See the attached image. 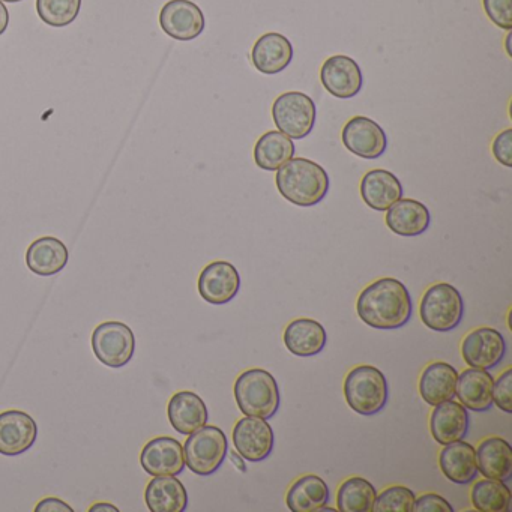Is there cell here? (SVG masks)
Returning a JSON list of instances; mask_svg holds the SVG:
<instances>
[{
  "label": "cell",
  "mask_w": 512,
  "mask_h": 512,
  "mask_svg": "<svg viewBox=\"0 0 512 512\" xmlns=\"http://www.w3.org/2000/svg\"><path fill=\"white\" fill-rule=\"evenodd\" d=\"M359 319L374 329H400L412 319L409 289L395 278H380L365 287L356 301Z\"/></svg>",
  "instance_id": "obj_1"
},
{
  "label": "cell",
  "mask_w": 512,
  "mask_h": 512,
  "mask_svg": "<svg viewBox=\"0 0 512 512\" xmlns=\"http://www.w3.org/2000/svg\"><path fill=\"white\" fill-rule=\"evenodd\" d=\"M281 196L301 208L319 205L329 191V176L320 164L307 158H292L275 176Z\"/></svg>",
  "instance_id": "obj_2"
},
{
  "label": "cell",
  "mask_w": 512,
  "mask_h": 512,
  "mask_svg": "<svg viewBox=\"0 0 512 512\" xmlns=\"http://www.w3.org/2000/svg\"><path fill=\"white\" fill-rule=\"evenodd\" d=\"M236 403L245 416L271 419L280 409L281 395L277 380L263 368H251L236 379Z\"/></svg>",
  "instance_id": "obj_3"
},
{
  "label": "cell",
  "mask_w": 512,
  "mask_h": 512,
  "mask_svg": "<svg viewBox=\"0 0 512 512\" xmlns=\"http://www.w3.org/2000/svg\"><path fill=\"white\" fill-rule=\"evenodd\" d=\"M344 398L353 412L373 416L385 409L389 386L385 374L373 365H359L344 379Z\"/></svg>",
  "instance_id": "obj_4"
},
{
  "label": "cell",
  "mask_w": 512,
  "mask_h": 512,
  "mask_svg": "<svg viewBox=\"0 0 512 512\" xmlns=\"http://www.w3.org/2000/svg\"><path fill=\"white\" fill-rule=\"evenodd\" d=\"M464 299L452 284L437 283L428 287L419 304L422 323L434 332H451L464 319Z\"/></svg>",
  "instance_id": "obj_5"
},
{
  "label": "cell",
  "mask_w": 512,
  "mask_h": 512,
  "mask_svg": "<svg viewBox=\"0 0 512 512\" xmlns=\"http://www.w3.org/2000/svg\"><path fill=\"white\" fill-rule=\"evenodd\" d=\"M229 451L226 433L215 425H203L188 434L184 443L185 466L199 476H209L223 466Z\"/></svg>",
  "instance_id": "obj_6"
},
{
  "label": "cell",
  "mask_w": 512,
  "mask_h": 512,
  "mask_svg": "<svg viewBox=\"0 0 512 512\" xmlns=\"http://www.w3.org/2000/svg\"><path fill=\"white\" fill-rule=\"evenodd\" d=\"M316 118V104L302 92H286L272 106V119L278 131L290 139H305L313 131Z\"/></svg>",
  "instance_id": "obj_7"
},
{
  "label": "cell",
  "mask_w": 512,
  "mask_h": 512,
  "mask_svg": "<svg viewBox=\"0 0 512 512\" xmlns=\"http://www.w3.org/2000/svg\"><path fill=\"white\" fill-rule=\"evenodd\" d=\"M92 349L101 364L121 368L133 359L136 337L125 323L104 322L94 329Z\"/></svg>",
  "instance_id": "obj_8"
},
{
  "label": "cell",
  "mask_w": 512,
  "mask_h": 512,
  "mask_svg": "<svg viewBox=\"0 0 512 512\" xmlns=\"http://www.w3.org/2000/svg\"><path fill=\"white\" fill-rule=\"evenodd\" d=\"M275 436L268 419L245 416L233 428V445L245 461L259 463L274 451Z\"/></svg>",
  "instance_id": "obj_9"
},
{
  "label": "cell",
  "mask_w": 512,
  "mask_h": 512,
  "mask_svg": "<svg viewBox=\"0 0 512 512\" xmlns=\"http://www.w3.org/2000/svg\"><path fill=\"white\" fill-rule=\"evenodd\" d=\"M505 337L497 329L478 328L469 332L461 343V356L470 368L493 370L505 358Z\"/></svg>",
  "instance_id": "obj_10"
},
{
  "label": "cell",
  "mask_w": 512,
  "mask_h": 512,
  "mask_svg": "<svg viewBox=\"0 0 512 512\" xmlns=\"http://www.w3.org/2000/svg\"><path fill=\"white\" fill-rule=\"evenodd\" d=\"M344 148L364 160H377L388 148L385 131L373 119L355 116L344 125L341 133Z\"/></svg>",
  "instance_id": "obj_11"
},
{
  "label": "cell",
  "mask_w": 512,
  "mask_h": 512,
  "mask_svg": "<svg viewBox=\"0 0 512 512\" xmlns=\"http://www.w3.org/2000/svg\"><path fill=\"white\" fill-rule=\"evenodd\" d=\"M164 34L173 40L193 41L205 31L203 11L191 0H170L160 13Z\"/></svg>",
  "instance_id": "obj_12"
},
{
  "label": "cell",
  "mask_w": 512,
  "mask_h": 512,
  "mask_svg": "<svg viewBox=\"0 0 512 512\" xmlns=\"http://www.w3.org/2000/svg\"><path fill=\"white\" fill-rule=\"evenodd\" d=\"M197 287H199L200 296L208 304H229L241 289V275L232 263L218 260V262L209 263L200 272Z\"/></svg>",
  "instance_id": "obj_13"
},
{
  "label": "cell",
  "mask_w": 512,
  "mask_h": 512,
  "mask_svg": "<svg viewBox=\"0 0 512 512\" xmlns=\"http://www.w3.org/2000/svg\"><path fill=\"white\" fill-rule=\"evenodd\" d=\"M140 463L148 475L178 476L184 472V446L173 437H155L146 443Z\"/></svg>",
  "instance_id": "obj_14"
},
{
  "label": "cell",
  "mask_w": 512,
  "mask_h": 512,
  "mask_svg": "<svg viewBox=\"0 0 512 512\" xmlns=\"http://www.w3.org/2000/svg\"><path fill=\"white\" fill-rule=\"evenodd\" d=\"M38 425L31 415L22 410L0 413V454L17 457L35 445Z\"/></svg>",
  "instance_id": "obj_15"
},
{
  "label": "cell",
  "mask_w": 512,
  "mask_h": 512,
  "mask_svg": "<svg viewBox=\"0 0 512 512\" xmlns=\"http://www.w3.org/2000/svg\"><path fill=\"white\" fill-rule=\"evenodd\" d=\"M323 88L340 100L356 97L362 89V71L349 56L337 55L326 59L320 70Z\"/></svg>",
  "instance_id": "obj_16"
},
{
  "label": "cell",
  "mask_w": 512,
  "mask_h": 512,
  "mask_svg": "<svg viewBox=\"0 0 512 512\" xmlns=\"http://www.w3.org/2000/svg\"><path fill=\"white\" fill-rule=\"evenodd\" d=\"M469 412L457 401L449 400L434 406L430 416V431L439 445L464 440L469 433Z\"/></svg>",
  "instance_id": "obj_17"
},
{
  "label": "cell",
  "mask_w": 512,
  "mask_h": 512,
  "mask_svg": "<svg viewBox=\"0 0 512 512\" xmlns=\"http://www.w3.org/2000/svg\"><path fill=\"white\" fill-rule=\"evenodd\" d=\"M293 59V46L284 35L269 32L254 44L251 61L257 71L265 76H275L286 70Z\"/></svg>",
  "instance_id": "obj_18"
},
{
  "label": "cell",
  "mask_w": 512,
  "mask_h": 512,
  "mask_svg": "<svg viewBox=\"0 0 512 512\" xmlns=\"http://www.w3.org/2000/svg\"><path fill=\"white\" fill-rule=\"evenodd\" d=\"M400 179L388 170L376 169L365 173L361 181V197L368 208L385 212L398 200L403 199Z\"/></svg>",
  "instance_id": "obj_19"
},
{
  "label": "cell",
  "mask_w": 512,
  "mask_h": 512,
  "mask_svg": "<svg viewBox=\"0 0 512 512\" xmlns=\"http://www.w3.org/2000/svg\"><path fill=\"white\" fill-rule=\"evenodd\" d=\"M170 424L179 434L194 433L208 424L209 413L205 401L191 391L176 392L167 406Z\"/></svg>",
  "instance_id": "obj_20"
},
{
  "label": "cell",
  "mask_w": 512,
  "mask_h": 512,
  "mask_svg": "<svg viewBox=\"0 0 512 512\" xmlns=\"http://www.w3.org/2000/svg\"><path fill=\"white\" fill-rule=\"evenodd\" d=\"M385 221L395 235L415 238L427 232L431 215L424 203L413 199H400L386 211Z\"/></svg>",
  "instance_id": "obj_21"
},
{
  "label": "cell",
  "mask_w": 512,
  "mask_h": 512,
  "mask_svg": "<svg viewBox=\"0 0 512 512\" xmlns=\"http://www.w3.org/2000/svg\"><path fill=\"white\" fill-rule=\"evenodd\" d=\"M494 379L487 370L467 368L458 374L457 391L460 403L473 412H488L493 407Z\"/></svg>",
  "instance_id": "obj_22"
},
{
  "label": "cell",
  "mask_w": 512,
  "mask_h": 512,
  "mask_svg": "<svg viewBox=\"0 0 512 512\" xmlns=\"http://www.w3.org/2000/svg\"><path fill=\"white\" fill-rule=\"evenodd\" d=\"M458 371L448 362H433L419 377V394L428 406H437L454 400L457 391Z\"/></svg>",
  "instance_id": "obj_23"
},
{
  "label": "cell",
  "mask_w": 512,
  "mask_h": 512,
  "mask_svg": "<svg viewBox=\"0 0 512 512\" xmlns=\"http://www.w3.org/2000/svg\"><path fill=\"white\" fill-rule=\"evenodd\" d=\"M439 466L445 478L458 485L470 484L479 475L476 449L464 440L445 445L439 454Z\"/></svg>",
  "instance_id": "obj_24"
},
{
  "label": "cell",
  "mask_w": 512,
  "mask_h": 512,
  "mask_svg": "<svg viewBox=\"0 0 512 512\" xmlns=\"http://www.w3.org/2000/svg\"><path fill=\"white\" fill-rule=\"evenodd\" d=\"M284 344L292 355L311 358L325 349L328 335L320 322L313 319H296L284 331Z\"/></svg>",
  "instance_id": "obj_25"
},
{
  "label": "cell",
  "mask_w": 512,
  "mask_h": 512,
  "mask_svg": "<svg viewBox=\"0 0 512 512\" xmlns=\"http://www.w3.org/2000/svg\"><path fill=\"white\" fill-rule=\"evenodd\" d=\"M70 253L67 245L53 236H44L29 245L26 265L40 277H52L67 266Z\"/></svg>",
  "instance_id": "obj_26"
},
{
  "label": "cell",
  "mask_w": 512,
  "mask_h": 512,
  "mask_svg": "<svg viewBox=\"0 0 512 512\" xmlns=\"http://www.w3.org/2000/svg\"><path fill=\"white\" fill-rule=\"evenodd\" d=\"M478 472L488 479L509 481L512 478V448L502 437H488L476 449Z\"/></svg>",
  "instance_id": "obj_27"
},
{
  "label": "cell",
  "mask_w": 512,
  "mask_h": 512,
  "mask_svg": "<svg viewBox=\"0 0 512 512\" xmlns=\"http://www.w3.org/2000/svg\"><path fill=\"white\" fill-rule=\"evenodd\" d=\"M145 500L152 512H184L188 506L187 488L176 476H154L146 487Z\"/></svg>",
  "instance_id": "obj_28"
},
{
  "label": "cell",
  "mask_w": 512,
  "mask_h": 512,
  "mask_svg": "<svg viewBox=\"0 0 512 512\" xmlns=\"http://www.w3.org/2000/svg\"><path fill=\"white\" fill-rule=\"evenodd\" d=\"M331 499V491L325 479L317 475H305L296 479L287 491L286 503L292 512L322 511Z\"/></svg>",
  "instance_id": "obj_29"
},
{
  "label": "cell",
  "mask_w": 512,
  "mask_h": 512,
  "mask_svg": "<svg viewBox=\"0 0 512 512\" xmlns=\"http://www.w3.org/2000/svg\"><path fill=\"white\" fill-rule=\"evenodd\" d=\"M295 143L280 131H268L254 146V161L266 172H277L295 157Z\"/></svg>",
  "instance_id": "obj_30"
},
{
  "label": "cell",
  "mask_w": 512,
  "mask_h": 512,
  "mask_svg": "<svg viewBox=\"0 0 512 512\" xmlns=\"http://www.w3.org/2000/svg\"><path fill=\"white\" fill-rule=\"evenodd\" d=\"M376 497V488L370 481L361 476H352L338 488L337 509L341 512H371Z\"/></svg>",
  "instance_id": "obj_31"
},
{
  "label": "cell",
  "mask_w": 512,
  "mask_h": 512,
  "mask_svg": "<svg viewBox=\"0 0 512 512\" xmlns=\"http://www.w3.org/2000/svg\"><path fill=\"white\" fill-rule=\"evenodd\" d=\"M470 500L479 512H508L512 493L505 482L485 478L473 485Z\"/></svg>",
  "instance_id": "obj_32"
},
{
  "label": "cell",
  "mask_w": 512,
  "mask_h": 512,
  "mask_svg": "<svg viewBox=\"0 0 512 512\" xmlns=\"http://www.w3.org/2000/svg\"><path fill=\"white\" fill-rule=\"evenodd\" d=\"M82 0H37V13L46 25L65 28L79 17Z\"/></svg>",
  "instance_id": "obj_33"
},
{
  "label": "cell",
  "mask_w": 512,
  "mask_h": 512,
  "mask_svg": "<svg viewBox=\"0 0 512 512\" xmlns=\"http://www.w3.org/2000/svg\"><path fill=\"white\" fill-rule=\"evenodd\" d=\"M416 494L404 485H392L377 494L374 512H412Z\"/></svg>",
  "instance_id": "obj_34"
},
{
  "label": "cell",
  "mask_w": 512,
  "mask_h": 512,
  "mask_svg": "<svg viewBox=\"0 0 512 512\" xmlns=\"http://www.w3.org/2000/svg\"><path fill=\"white\" fill-rule=\"evenodd\" d=\"M488 19L503 31L512 29V0H482Z\"/></svg>",
  "instance_id": "obj_35"
},
{
  "label": "cell",
  "mask_w": 512,
  "mask_h": 512,
  "mask_svg": "<svg viewBox=\"0 0 512 512\" xmlns=\"http://www.w3.org/2000/svg\"><path fill=\"white\" fill-rule=\"evenodd\" d=\"M512 370L508 368L493 383V403L505 413H512Z\"/></svg>",
  "instance_id": "obj_36"
},
{
  "label": "cell",
  "mask_w": 512,
  "mask_h": 512,
  "mask_svg": "<svg viewBox=\"0 0 512 512\" xmlns=\"http://www.w3.org/2000/svg\"><path fill=\"white\" fill-rule=\"evenodd\" d=\"M412 512H454V506L445 497L428 493L415 499Z\"/></svg>",
  "instance_id": "obj_37"
},
{
  "label": "cell",
  "mask_w": 512,
  "mask_h": 512,
  "mask_svg": "<svg viewBox=\"0 0 512 512\" xmlns=\"http://www.w3.org/2000/svg\"><path fill=\"white\" fill-rule=\"evenodd\" d=\"M494 158L497 163L505 167H512V130L502 131L499 136L494 139L493 146H491Z\"/></svg>",
  "instance_id": "obj_38"
},
{
  "label": "cell",
  "mask_w": 512,
  "mask_h": 512,
  "mask_svg": "<svg viewBox=\"0 0 512 512\" xmlns=\"http://www.w3.org/2000/svg\"><path fill=\"white\" fill-rule=\"evenodd\" d=\"M37 512H73V508L64 500L56 499V497H46L35 506Z\"/></svg>",
  "instance_id": "obj_39"
},
{
  "label": "cell",
  "mask_w": 512,
  "mask_h": 512,
  "mask_svg": "<svg viewBox=\"0 0 512 512\" xmlns=\"http://www.w3.org/2000/svg\"><path fill=\"white\" fill-rule=\"evenodd\" d=\"M227 455H229L230 461H232L233 466H236V469L241 470L242 473H247V463H245V458L239 454L238 451H227Z\"/></svg>",
  "instance_id": "obj_40"
},
{
  "label": "cell",
  "mask_w": 512,
  "mask_h": 512,
  "mask_svg": "<svg viewBox=\"0 0 512 512\" xmlns=\"http://www.w3.org/2000/svg\"><path fill=\"white\" fill-rule=\"evenodd\" d=\"M8 25H10V13H8V8L5 7L4 2L0 0V35L7 32Z\"/></svg>",
  "instance_id": "obj_41"
},
{
  "label": "cell",
  "mask_w": 512,
  "mask_h": 512,
  "mask_svg": "<svg viewBox=\"0 0 512 512\" xmlns=\"http://www.w3.org/2000/svg\"><path fill=\"white\" fill-rule=\"evenodd\" d=\"M91 512H100V511H113V512H119V509L116 508L115 505H112V503H95L94 506H92L91 509H89Z\"/></svg>",
  "instance_id": "obj_42"
},
{
  "label": "cell",
  "mask_w": 512,
  "mask_h": 512,
  "mask_svg": "<svg viewBox=\"0 0 512 512\" xmlns=\"http://www.w3.org/2000/svg\"><path fill=\"white\" fill-rule=\"evenodd\" d=\"M2 2H8V4H17V2H22V0H2Z\"/></svg>",
  "instance_id": "obj_43"
}]
</instances>
